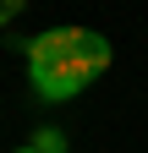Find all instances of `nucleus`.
Listing matches in <instances>:
<instances>
[{"label": "nucleus", "mask_w": 148, "mask_h": 153, "mask_svg": "<svg viewBox=\"0 0 148 153\" xmlns=\"http://www.w3.org/2000/svg\"><path fill=\"white\" fill-rule=\"evenodd\" d=\"M16 153H33V148H16Z\"/></svg>", "instance_id": "7ed1b4c3"}, {"label": "nucleus", "mask_w": 148, "mask_h": 153, "mask_svg": "<svg viewBox=\"0 0 148 153\" xmlns=\"http://www.w3.org/2000/svg\"><path fill=\"white\" fill-rule=\"evenodd\" d=\"M28 148H33V153H66V131H61V126H39Z\"/></svg>", "instance_id": "f03ea898"}, {"label": "nucleus", "mask_w": 148, "mask_h": 153, "mask_svg": "<svg viewBox=\"0 0 148 153\" xmlns=\"http://www.w3.org/2000/svg\"><path fill=\"white\" fill-rule=\"evenodd\" d=\"M110 60H115V49H110L99 33L55 27V33H44V38L28 44V82H33L39 99L66 104V99H77L99 71H110Z\"/></svg>", "instance_id": "f257e3e1"}]
</instances>
